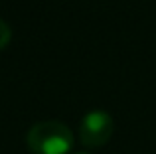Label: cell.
I'll list each match as a JSON object with an SVG mask.
<instances>
[{
  "instance_id": "cell-1",
  "label": "cell",
  "mask_w": 156,
  "mask_h": 154,
  "mask_svg": "<svg viewBox=\"0 0 156 154\" xmlns=\"http://www.w3.org/2000/svg\"><path fill=\"white\" fill-rule=\"evenodd\" d=\"M26 144L32 154H69L75 136L61 121H42L28 131Z\"/></svg>"
},
{
  "instance_id": "cell-2",
  "label": "cell",
  "mask_w": 156,
  "mask_h": 154,
  "mask_svg": "<svg viewBox=\"0 0 156 154\" xmlns=\"http://www.w3.org/2000/svg\"><path fill=\"white\" fill-rule=\"evenodd\" d=\"M113 135V119L105 111H91L79 124V142L87 148H99Z\"/></svg>"
},
{
  "instance_id": "cell-3",
  "label": "cell",
  "mask_w": 156,
  "mask_h": 154,
  "mask_svg": "<svg viewBox=\"0 0 156 154\" xmlns=\"http://www.w3.org/2000/svg\"><path fill=\"white\" fill-rule=\"evenodd\" d=\"M10 40H12V30H10V26H8V24L4 22L2 18H0V50H4V47L10 44Z\"/></svg>"
},
{
  "instance_id": "cell-4",
  "label": "cell",
  "mask_w": 156,
  "mask_h": 154,
  "mask_svg": "<svg viewBox=\"0 0 156 154\" xmlns=\"http://www.w3.org/2000/svg\"><path fill=\"white\" fill-rule=\"evenodd\" d=\"M79 154H87V152H79Z\"/></svg>"
}]
</instances>
